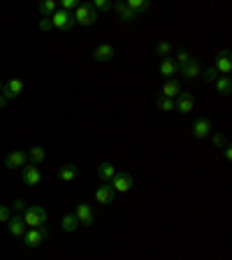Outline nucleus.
<instances>
[{
	"mask_svg": "<svg viewBox=\"0 0 232 260\" xmlns=\"http://www.w3.org/2000/svg\"><path fill=\"white\" fill-rule=\"evenodd\" d=\"M190 58H193V56H190L188 54V51H179V54H177V60H174V63H177L179 65V68H184V65L186 63H188V60Z\"/></svg>",
	"mask_w": 232,
	"mask_h": 260,
	"instance_id": "32",
	"label": "nucleus"
},
{
	"mask_svg": "<svg viewBox=\"0 0 232 260\" xmlns=\"http://www.w3.org/2000/svg\"><path fill=\"white\" fill-rule=\"evenodd\" d=\"M10 216H12L10 207H7V205H0V223H7V221H10Z\"/></svg>",
	"mask_w": 232,
	"mask_h": 260,
	"instance_id": "34",
	"label": "nucleus"
},
{
	"mask_svg": "<svg viewBox=\"0 0 232 260\" xmlns=\"http://www.w3.org/2000/svg\"><path fill=\"white\" fill-rule=\"evenodd\" d=\"M23 93V81L21 79H10L3 84V93L0 95L5 98V100H14V98H19Z\"/></svg>",
	"mask_w": 232,
	"mask_h": 260,
	"instance_id": "9",
	"label": "nucleus"
},
{
	"mask_svg": "<svg viewBox=\"0 0 232 260\" xmlns=\"http://www.w3.org/2000/svg\"><path fill=\"white\" fill-rule=\"evenodd\" d=\"M77 7H79V0H63V3H60V10L68 12V14H72Z\"/></svg>",
	"mask_w": 232,
	"mask_h": 260,
	"instance_id": "30",
	"label": "nucleus"
},
{
	"mask_svg": "<svg viewBox=\"0 0 232 260\" xmlns=\"http://www.w3.org/2000/svg\"><path fill=\"white\" fill-rule=\"evenodd\" d=\"M58 179L60 181H65V184H70V181H75L77 179V174H79V168H77V165H63V168H58Z\"/></svg>",
	"mask_w": 232,
	"mask_h": 260,
	"instance_id": "20",
	"label": "nucleus"
},
{
	"mask_svg": "<svg viewBox=\"0 0 232 260\" xmlns=\"http://www.w3.org/2000/svg\"><path fill=\"white\" fill-rule=\"evenodd\" d=\"M26 202H23V200H14V211H21V214H23V211H26Z\"/></svg>",
	"mask_w": 232,
	"mask_h": 260,
	"instance_id": "35",
	"label": "nucleus"
},
{
	"mask_svg": "<svg viewBox=\"0 0 232 260\" xmlns=\"http://www.w3.org/2000/svg\"><path fill=\"white\" fill-rule=\"evenodd\" d=\"M179 72L184 75V79H197V77H202V65L195 58H190L184 68H179Z\"/></svg>",
	"mask_w": 232,
	"mask_h": 260,
	"instance_id": "15",
	"label": "nucleus"
},
{
	"mask_svg": "<svg viewBox=\"0 0 232 260\" xmlns=\"http://www.w3.org/2000/svg\"><path fill=\"white\" fill-rule=\"evenodd\" d=\"M60 228H63L65 233H75L77 228H79V221H77L75 214H65V216L60 218Z\"/></svg>",
	"mask_w": 232,
	"mask_h": 260,
	"instance_id": "23",
	"label": "nucleus"
},
{
	"mask_svg": "<svg viewBox=\"0 0 232 260\" xmlns=\"http://www.w3.org/2000/svg\"><path fill=\"white\" fill-rule=\"evenodd\" d=\"M179 93H181V84H179L177 79H168L165 84H162V93H160V95H165V98H170V100H174Z\"/></svg>",
	"mask_w": 232,
	"mask_h": 260,
	"instance_id": "21",
	"label": "nucleus"
},
{
	"mask_svg": "<svg viewBox=\"0 0 232 260\" xmlns=\"http://www.w3.org/2000/svg\"><path fill=\"white\" fill-rule=\"evenodd\" d=\"M109 186L114 188V193H128L132 188V174L130 172H116V177L109 181Z\"/></svg>",
	"mask_w": 232,
	"mask_h": 260,
	"instance_id": "4",
	"label": "nucleus"
},
{
	"mask_svg": "<svg viewBox=\"0 0 232 260\" xmlns=\"http://www.w3.org/2000/svg\"><path fill=\"white\" fill-rule=\"evenodd\" d=\"M0 93H3V81H0Z\"/></svg>",
	"mask_w": 232,
	"mask_h": 260,
	"instance_id": "38",
	"label": "nucleus"
},
{
	"mask_svg": "<svg viewBox=\"0 0 232 260\" xmlns=\"http://www.w3.org/2000/svg\"><path fill=\"white\" fill-rule=\"evenodd\" d=\"M7 230H10L12 237H23V233L28 230V225L23 223V216L14 214V216H10V221H7Z\"/></svg>",
	"mask_w": 232,
	"mask_h": 260,
	"instance_id": "13",
	"label": "nucleus"
},
{
	"mask_svg": "<svg viewBox=\"0 0 232 260\" xmlns=\"http://www.w3.org/2000/svg\"><path fill=\"white\" fill-rule=\"evenodd\" d=\"M123 3L132 12H135V14H140L142 10H149V7H151V3H149V0H123Z\"/></svg>",
	"mask_w": 232,
	"mask_h": 260,
	"instance_id": "25",
	"label": "nucleus"
},
{
	"mask_svg": "<svg viewBox=\"0 0 232 260\" xmlns=\"http://www.w3.org/2000/svg\"><path fill=\"white\" fill-rule=\"evenodd\" d=\"M156 54L162 56V58H168V56L172 54V42H168V40H160V42L156 44Z\"/></svg>",
	"mask_w": 232,
	"mask_h": 260,
	"instance_id": "27",
	"label": "nucleus"
},
{
	"mask_svg": "<svg viewBox=\"0 0 232 260\" xmlns=\"http://www.w3.org/2000/svg\"><path fill=\"white\" fill-rule=\"evenodd\" d=\"M223 156H225V160H232V146L230 144L223 146Z\"/></svg>",
	"mask_w": 232,
	"mask_h": 260,
	"instance_id": "36",
	"label": "nucleus"
},
{
	"mask_svg": "<svg viewBox=\"0 0 232 260\" xmlns=\"http://www.w3.org/2000/svg\"><path fill=\"white\" fill-rule=\"evenodd\" d=\"M44 156H47V153H44L42 146H32L30 151H28V158H30L32 165H40V162L44 160Z\"/></svg>",
	"mask_w": 232,
	"mask_h": 260,
	"instance_id": "26",
	"label": "nucleus"
},
{
	"mask_svg": "<svg viewBox=\"0 0 232 260\" xmlns=\"http://www.w3.org/2000/svg\"><path fill=\"white\" fill-rule=\"evenodd\" d=\"M49 19H51V26L58 28V30H70V28L75 26L72 14H68V12H63V10H56L54 14L49 16Z\"/></svg>",
	"mask_w": 232,
	"mask_h": 260,
	"instance_id": "5",
	"label": "nucleus"
},
{
	"mask_svg": "<svg viewBox=\"0 0 232 260\" xmlns=\"http://www.w3.org/2000/svg\"><path fill=\"white\" fill-rule=\"evenodd\" d=\"M214 70H216L221 77H230V72H232V56H230V51H227V49L216 56V60H214Z\"/></svg>",
	"mask_w": 232,
	"mask_h": 260,
	"instance_id": "6",
	"label": "nucleus"
},
{
	"mask_svg": "<svg viewBox=\"0 0 232 260\" xmlns=\"http://www.w3.org/2000/svg\"><path fill=\"white\" fill-rule=\"evenodd\" d=\"M174 109L177 112H181V114H190L195 109V98H193V93H179L177 98H174Z\"/></svg>",
	"mask_w": 232,
	"mask_h": 260,
	"instance_id": "7",
	"label": "nucleus"
},
{
	"mask_svg": "<svg viewBox=\"0 0 232 260\" xmlns=\"http://www.w3.org/2000/svg\"><path fill=\"white\" fill-rule=\"evenodd\" d=\"M156 105L162 109V112H174V100H170V98H165V95H158Z\"/></svg>",
	"mask_w": 232,
	"mask_h": 260,
	"instance_id": "28",
	"label": "nucleus"
},
{
	"mask_svg": "<svg viewBox=\"0 0 232 260\" xmlns=\"http://www.w3.org/2000/svg\"><path fill=\"white\" fill-rule=\"evenodd\" d=\"M116 172H119V170L114 168L112 162H107V160L97 165V177H100V181H103V184H109V181L116 177Z\"/></svg>",
	"mask_w": 232,
	"mask_h": 260,
	"instance_id": "17",
	"label": "nucleus"
},
{
	"mask_svg": "<svg viewBox=\"0 0 232 260\" xmlns=\"http://www.w3.org/2000/svg\"><path fill=\"white\" fill-rule=\"evenodd\" d=\"M158 70H160V75L165 79H174V75H179V65L172 58H162L160 65H158Z\"/></svg>",
	"mask_w": 232,
	"mask_h": 260,
	"instance_id": "19",
	"label": "nucleus"
},
{
	"mask_svg": "<svg viewBox=\"0 0 232 260\" xmlns=\"http://www.w3.org/2000/svg\"><path fill=\"white\" fill-rule=\"evenodd\" d=\"M91 5H93V10H95V12L97 10H100V12H109L114 7V3H109V0H93Z\"/></svg>",
	"mask_w": 232,
	"mask_h": 260,
	"instance_id": "29",
	"label": "nucleus"
},
{
	"mask_svg": "<svg viewBox=\"0 0 232 260\" xmlns=\"http://www.w3.org/2000/svg\"><path fill=\"white\" fill-rule=\"evenodd\" d=\"M21 181L26 186H38L40 181H42V172H40V168L38 165H26V168L21 170Z\"/></svg>",
	"mask_w": 232,
	"mask_h": 260,
	"instance_id": "11",
	"label": "nucleus"
},
{
	"mask_svg": "<svg viewBox=\"0 0 232 260\" xmlns=\"http://www.w3.org/2000/svg\"><path fill=\"white\" fill-rule=\"evenodd\" d=\"M211 142H214V146H218V149H223V146L227 144L225 142V135H223V133H211Z\"/></svg>",
	"mask_w": 232,
	"mask_h": 260,
	"instance_id": "31",
	"label": "nucleus"
},
{
	"mask_svg": "<svg viewBox=\"0 0 232 260\" xmlns=\"http://www.w3.org/2000/svg\"><path fill=\"white\" fill-rule=\"evenodd\" d=\"M23 216V223L28 228H40V225H47V209L40 205H32V207H26V211L21 214Z\"/></svg>",
	"mask_w": 232,
	"mask_h": 260,
	"instance_id": "2",
	"label": "nucleus"
},
{
	"mask_svg": "<svg viewBox=\"0 0 232 260\" xmlns=\"http://www.w3.org/2000/svg\"><path fill=\"white\" fill-rule=\"evenodd\" d=\"M72 19H75V23H79V26H93V23L97 21V12L93 10L91 3H79V7H77L75 14H72Z\"/></svg>",
	"mask_w": 232,
	"mask_h": 260,
	"instance_id": "3",
	"label": "nucleus"
},
{
	"mask_svg": "<svg viewBox=\"0 0 232 260\" xmlns=\"http://www.w3.org/2000/svg\"><path fill=\"white\" fill-rule=\"evenodd\" d=\"M26 160H28L26 151H12L5 156V168L7 170H23L26 168Z\"/></svg>",
	"mask_w": 232,
	"mask_h": 260,
	"instance_id": "12",
	"label": "nucleus"
},
{
	"mask_svg": "<svg viewBox=\"0 0 232 260\" xmlns=\"http://www.w3.org/2000/svg\"><path fill=\"white\" fill-rule=\"evenodd\" d=\"M5 105H7V100H5V98H3V95H0V109L5 107Z\"/></svg>",
	"mask_w": 232,
	"mask_h": 260,
	"instance_id": "37",
	"label": "nucleus"
},
{
	"mask_svg": "<svg viewBox=\"0 0 232 260\" xmlns=\"http://www.w3.org/2000/svg\"><path fill=\"white\" fill-rule=\"evenodd\" d=\"M214 86H216V93H221V95H230L232 93V79L230 77H218V79L214 81Z\"/></svg>",
	"mask_w": 232,
	"mask_h": 260,
	"instance_id": "22",
	"label": "nucleus"
},
{
	"mask_svg": "<svg viewBox=\"0 0 232 260\" xmlns=\"http://www.w3.org/2000/svg\"><path fill=\"white\" fill-rule=\"evenodd\" d=\"M114 188L109 184H103V186H97L95 188V200L100 202V205H112V200H114Z\"/></svg>",
	"mask_w": 232,
	"mask_h": 260,
	"instance_id": "18",
	"label": "nucleus"
},
{
	"mask_svg": "<svg viewBox=\"0 0 232 260\" xmlns=\"http://www.w3.org/2000/svg\"><path fill=\"white\" fill-rule=\"evenodd\" d=\"M38 10H40V14H42L44 19H49V16H51L56 10H58V5H56V0H42Z\"/></svg>",
	"mask_w": 232,
	"mask_h": 260,
	"instance_id": "24",
	"label": "nucleus"
},
{
	"mask_svg": "<svg viewBox=\"0 0 232 260\" xmlns=\"http://www.w3.org/2000/svg\"><path fill=\"white\" fill-rule=\"evenodd\" d=\"M202 79H205V81H216L218 79V72L214 70V68H207V70H202Z\"/></svg>",
	"mask_w": 232,
	"mask_h": 260,
	"instance_id": "33",
	"label": "nucleus"
},
{
	"mask_svg": "<svg viewBox=\"0 0 232 260\" xmlns=\"http://www.w3.org/2000/svg\"><path fill=\"white\" fill-rule=\"evenodd\" d=\"M75 216H77V221H79V225H86V228H91L93 221H95V214H93L91 205H86V202H79V205H77Z\"/></svg>",
	"mask_w": 232,
	"mask_h": 260,
	"instance_id": "8",
	"label": "nucleus"
},
{
	"mask_svg": "<svg viewBox=\"0 0 232 260\" xmlns=\"http://www.w3.org/2000/svg\"><path fill=\"white\" fill-rule=\"evenodd\" d=\"M211 133H214V128H211V121L207 119V116H200V119L193 123V137L195 140H207Z\"/></svg>",
	"mask_w": 232,
	"mask_h": 260,
	"instance_id": "10",
	"label": "nucleus"
},
{
	"mask_svg": "<svg viewBox=\"0 0 232 260\" xmlns=\"http://www.w3.org/2000/svg\"><path fill=\"white\" fill-rule=\"evenodd\" d=\"M51 237V230H49L47 225H40V228H28L26 233H23V246L26 249H38L42 242H47V239Z\"/></svg>",
	"mask_w": 232,
	"mask_h": 260,
	"instance_id": "1",
	"label": "nucleus"
},
{
	"mask_svg": "<svg viewBox=\"0 0 232 260\" xmlns=\"http://www.w3.org/2000/svg\"><path fill=\"white\" fill-rule=\"evenodd\" d=\"M93 58H95L97 63H107V60H112L114 58V47L107 44V42L97 44V47L93 49Z\"/></svg>",
	"mask_w": 232,
	"mask_h": 260,
	"instance_id": "14",
	"label": "nucleus"
},
{
	"mask_svg": "<svg viewBox=\"0 0 232 260\" xmlns=\"http://www.w3.org/2000/svg\"><path fill=\"white\" fill-rule=\"evenodd\" d=\"M114 10H116V14L121 16V21H123V23H132V21L137 19V16H140V14H135V12L130 10V7L125 5L123 0H119V3H114Z\"/></svg>",
	"mask_w": 232,
	"mask_h": 260,
	"instance_id": "16",
	"label": "nucleus"
}]
</instances>
